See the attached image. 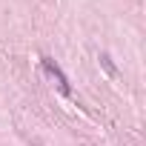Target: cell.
<instances>
[{
    "label": "cell",
    "instance_id": "obj_1",
    "mask_svg": "<svg viewBox=\"0 0 146 146\" xmlns=\"http://www.w3.org/2000/svg\"><path fill=\"white\" fill-rule=\"evenodd\" d=\"M43 72H46V78L57 86V92L60 95H69L72 89H69V80H66V75H63V72H60V66L52 60V57H43Z\"/></svg>",
    "mask_w": 146,
    "mask_h": 146
}]
</instances>
